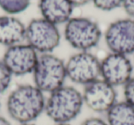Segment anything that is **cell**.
<instances>
[{
  "label": "cell",
  "mask_w": 134,
  "mask_h": 125,
  "mask_svg": "<svg viewBox=\"0 0 134 125\" xmlns=\"http://www.w3.org/2000/svg\"><path fill=\"white\" fill-rule=\"evenodd\" d=\"M84 104L97 113H106L118 101L115 87L98 79L84 86Z\"/></svg>",
  "instance_id": "8"
},
{
  "label": "cell",
  "mask_w": 134,
  "mask_h": 125,
  "mask_svg": "<svg viewBox=\"0 0 134 125\" xmlns=\"http://www.w3.org/2000/svg\"><path fill=\"white\" fill-rule=\"evenodd\" d=\"M80 125H108L106 120L98 117H90L81 122Z\"/></svg>",
  "instance_id": "18"
},
{
  "label": "cell",
  "mask_w": 134,
  "mask_h": 125,
  "mask_svg": "<svg viewBox=\"0 0 134 125\" xmlns=\"http://www.w3.org/2000/svg\"><path fill=\"white\" fill-rule=\"evenodd\" d=\"M26 39V27L19 19L9 16L0 17V44L11 47Z\"/></svg>",
  "instance_id": "12"
},
{
  "label": "cell",
  "mask_w": 134,
  "mask_h": 125,
  "mask_svg": "<svg viewBox=\"0 0 134 125\" xmlns=\"http://www.w3.org/2000/svg\"><path fill=\"white\" fill-rule=\"evenodd\" d=\"M0 109H1V101H0Z\"/></svg>",
  "instance_id": "24"
},
{
  "label": "cell",
  "mask_w": 134,
  "mask_h": 125,
  "mask_svg": "<svg viewBox=\"0 0 134 125\" xmlns=\"http://www.w3.org/2000/svg\"><path fill=\"white\" fill-rule=\"evenodd\" d=\"M74 7H81L87 4L90 0H69Z\"/></svg>",
  "instance_id": "20"
},
{
  "label": "cell",
  "mask_w": 134,
  "mask_h": 125,
  "mask_svg": "<svg viewBox=\"0 0 134 125\" xmlns=\"http://www.w3.org/2000/svg\"><path fill=\"white\" fill-rule=\"evenodd\" d=\"M0 125H12V124L7 118L3 117V116H0Z\"/></svg>",
  "instance_id": "21"
},
{
  "label": "cell",
  "mask_w": 134,
  "mask_h": 125,
  "mask_svg": "<svg viewBox=\"0 0 134 125\" xmlns=\"http://www.w3.org/2000/svg\"><path fill=\"white\" fill-rule=\"evenodd\" d=\"M30 4V0H0V8L10 15L25 11Z\"/></svg>",
  "instance_id": "14"
},
{
  "label": "cell",
  "mask_w": 134,
  "mask_h": 125,
  "mask_svg": "<svg viewBox=\"0 0 134 125\" xmlns=\"http://www.w3.org/2000/svg\"><path fill=\"white\" fill-rule=\"evenodd\" d=\"M133 67L128 56L110 53L100 61V77L113 87L124 86L131 79Z\"/></svg>",
  "instance_id": "9"
},
{
  "label": "cell",
  "mask_w": 134,
  "mask_h": 125,
  "mask_svg": "<svg viewBox=\"0 0 134 125\" xmlns=\"http://www.w3.org/2000/svg\"><path fill=\"white\" fill-rule=\"evenodd\" d=\"M54 125H72L71 123H55Z\"/></svg>",
  "instance_id": "22"
},
{
  "label": "cell",
  "mask_w": 134,
  "mask_h": 125,
  "mask_svg": "<svg viewBox=\"0 0 134 125\" xmlns=\"http://www.w3.org/2000/svg\"><path fill=\"white\" fill-rule=\"evenodd\" d=\"M38 59V52L32 47L20 43L8 47L2 61L13 76H24L33 72Z\"/></svg>",
  "instance_id": "10"
},
{
  "label": "cell",
  "mask_w": 134,
  "mask_h": 125,
  "mask_svg": "<svg viewBox=\"0 0 134 125\" xmlns=\"http://www.w3.org/2000/svg\"><path fill=\"white\" fill-rule=\"evenodd\" d=\"M34 85L43 93H49L64 85L66 76L65 63L51 53L39 56L33 72Z\"/></svg>",
  "instance_id": "3"
},
{
  "label": "cell",
  "mask_w": 134,
  "mask_h": 125,
  "mask_svg": "<svg viewBox=\"0 0 134 125\" xmlns=\"http://www.w3.org/2000/svg\"><path fill=\"white\" fill-rule=\"evenodd\" d=\"M46 98L35 85H20L10 92L6 108L10 119L19 124L33 123L44 112Z\"/></svg>",
  "instance_id": "1"
},
{
  "label": "cell",
  "mask_w": 134,
  "mask_h": 125,
  "mask_svg": "<svg viewBox=\"0 0 134 125\" xmlns=\"http://www.w3.org/2000/svg\"><path fill=\"white\" fill-rule=\"evenodd\" d=\"M19 125H35L34 123H25V124H19Z\"/></svg>",
  "instance_id": "23"
},
{
  "label": "cell",
  "mask_w": 134,
  "mask_h": 125,
  "mask_svg": "<svg viewBox=\"0 0 134 125\" xmlns=\"http://www.w3.org/2000/svg\"><path fill=\"white\" fill-rule=\"evenodd\" d=\"M102 32L99 26L86 17H73L65 25V39L74 48L88 51L97 46Z\"/></svg>",
  "instance_id": "4"
},
{
  "label": "cell",
  "mask_w": 134,
  "mask_h": 125,
  "mask_svg": "<svg viewBox=\"0 0 134 125\" xmlns=\"http://www.w3.org/2000/svg\"><path fill=\"white\" fill-rule=\"evenodd\" d=\"M123 87L124 101L134 107V78H131Z\"/></svg>",
  "instance_id": "17"
},
{
  "label": "cell",
  "mask_w": 134,
  "mask_h": 125,
  "mask_svg": "<svg viewBox=\"0 0 134 125\" xmlns=\"http://www.w3.org/2000/svg\"><path fill=\"white\" fill-rule=\"evenodd\" d=\"M25 40L37 52L51 53L59 46L61 34L56 25L44 18H35L26 27Z\"/></svg>",
  "instance_id": "5"
},
{
  "label": "cell",
  "mask_w": 134,
  "mask_h": 125,
  "mask_svg": "<svg viewBox=\"0 0 134 125\" xmlns=\"http://www.w3.org/2000/svg\"><path fill=\"white\" fill-rule=\"evenodd\" d=\"M12 76L8 67L0 60V94H3L8 90L12 81Z\"/></svg>",
  "instance_id": "15"
},
{
  "label": "cell",
  "mask_w": 134,
  "mask_h": 125,
  "mask_svg": "<svg viewBox=\"0 0 134 125\" xmlns=\"http://www.w3.org/2000/svg\"><path fill=\"white\" fill-rule=\"evenodd\" d=\"M105 41L112 53L130 55L134 53V19L114 21L105 32Z\"/></svg>",
  "instance_id": "7"
},
{
  "label": "cell",
  "mask_w": 134,
  "mask_h": 125,
  "mask_svg": "<svg viewBox=\"0 0 134 125\" xmlns=\"http://www.w3.org/2000/svg\"><path fill=\"white\" fill-rule=\"evenodd\" d=\"M105 114L108 125H134V107L124 99L117 101Z\"/></svg>",
  "instance_id": "13"
},
{
  "label": "cell",
  "mask_w": 134,
  "mask_h": 125,
  "mask_svg": "<svg viewBox=\"0 0 134 125\" xmlns=\"http://www.w3.org/2000/svg\"><path fill=\"white\" fill-rule=\"evenodd\" d=\"M67 78L74 83L86 85L100 77V61L88 51L73 55L65 63Z\"/></svg>",
  "instance_id": "6"
},
{
  "label": "cell",
  "mask_w": 134,
  "mask_h": 125,
  "mask_svg": "<svg viewBox=\"0 0 134 125\" xmlns=\"http://www.w3.org/2000/svg\"><path fill=\"white\" fill-rule=\"evenodd\" d=\"M82 92L72 86H64L51 92L46 98L44 112L55 123H71L84 108Z\"/></svg>",
  "instance_id": "2"
},
{
  "label": "cell",
  "mask_w": 134,
  "mask_h": 125,
  "mask_svg": "<svg viewBox=\"0 0 134 125\" xmlns=\"http://www.w3.org/2000/svg\"><path fill=\"white\" fill-rule=\"evenodd\" d=\"M122 6L126 13L130 17L134 18V0H124Z\"/></svg>",
  "instance_id": "19"
},
{
  "label": "cell",
  "mask_w": 134,
  "mask_h": 125,
  "mask_svg": "<svg viewBox=\"0 0 134 125\" xmlns=\"http://www.w3.org/2000/svg\"><path fill=\"white\" fill-rule=\"evenodd\" d=\"M124 0H93L96 8L103 11H111L122 6Z\"/></svg>",
  "instance_id": "16"
},
{
  "label": "cell",
  "mask_w": 134,
  "mask_h": 125,
  "mask_svg": "<svg viewBox=\"0 0 134 125\" xmlns=\"http://www.w3.org/2000/svg\"><path fill=\"white\" fill-rule=\"evenodd\" d=\"M39 8L42 18L57 26L71 19L74 6L69 0H40Z\"/></svg>",
  "instance_id": "11"
}]
</instances>
